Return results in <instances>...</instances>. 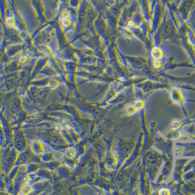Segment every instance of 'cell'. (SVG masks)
Segmentation results:
<instances>
[{
  "instance_id": "obj_1",
  "label": "cell",
  "mask_w": 195,
  "mask_h": 195,
  "mask_svg": "<svg viewBox=\"0 0 195 195\" xmlns=\"http://www.w3.org/2000/svg\"><path fill=\"white\" fill-rule=\"evenodd\" d=\"M25 141L23 135L20 134L16 140V146L18 148L20 149H24L25 146Z\"/></svg>"
},
{
  "instance_id": "obj_2",
  "label": "cell",
  "mask_w": 195,
  "mask_h": 195,
  "mask_svg": "<svg viewBox=\"0 0 195 195\" xmlns=\"http://www.w3.org/2000/svg\"><path fill=\"white\" fill-rule=\"evenodd\" d=\"M16 159V154L14 152H11L6 157V164L8 165H12L13 164L14 161Z\"/></svg>"
},
{
  "instance_id": "obj_3",
  "label": "cell",
  "mask_w": 195,
  "mask_h": 195,
  "mask_svg": "<svg viewBox=\"0 0 195 195\" xmlns=\"http://www.w3.org/2000/svg\"><path fill=\"white\" fill-rule=\"evenodd\" d=\"M51 139H52V141L55 144H61V143H62V140L58 136L53 135Z\"/></svg>"
}]
</instances>
